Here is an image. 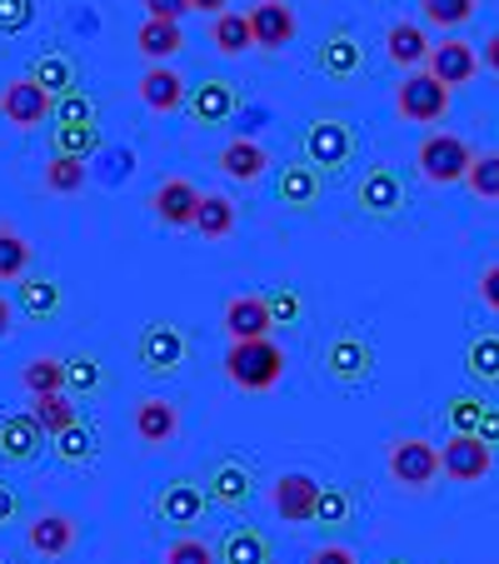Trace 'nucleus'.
<instances>
[{
	"label": "nucleus",
	"mask_w": 499,
	"mask_h": 564,
	"mask_svg": "<svg viewBox=\"0 0 499 564\" xmlns=\"http://www.w3.org/2000/svg\"><path fill=\"white\" fill-rule=\"evenodd\" d=\"M160 564H220V550L210 540H200V534H181V540H171Z\"/></svg>",
	"instance_id": "obj_44"
},
{
	"label": "nucleus",
	"mask_w": 499,
	"mask_h": 564,
	"mask_svg": "<svg viewBox=\"0 0 499 564\" xmlns=\"http://www.w3.org/2000/svg\"><path fill=\"white\" fill-rule=\"evenodd\" d=\"M420 6H425V21L440 31H459L475 15V0H420Z\"/></svg>",
	"instance_id": "obj_45"
},
{
	"label": "nucleus",
	"mask_w": 499,
	"mask_h": 564,
	"mask_svg": "<svg viewBox=\"0 0 499 564\" xmlns=\"http://www.w3.org/2000/svg\"><path fill=\"white\" fill-rule=\"evenodd\" d=\"M135 360H140V370L155 375V380L181 375V365H185V330H181V325H171V319H150L145 330H140V340H135Z\"/></svg>",
	"instance_id": "obj_5"
},
{
	"label": "nucleus",
	"mask_w": 499,
	"mask_h": 564,
	"mask_svg": "<svg viewBox=\"0 0 499 564\" xmlns=\"http://www.w3.org/2000/svg\"><path fill=\"white\" fill-rule=\"evenodd\" d=\"M449 96H455V90L440 86L430 70H410L400 80V90H394V110H400V120H410V126H440V120L449 116Z\"/></svg>",
	"instance_id": "obj_4"
},
{
	"label": "nucleus",
	"mask_w": 499,
	"mask_h": 564,
	"mask_svg": "<svg viewBox=\"0 0 499 564\" xmlns=\"http://www.w3.org/2000/svg\"><path fill=\"white\" fill-rule=\"evenodd\" d=\"M275 330V319H270V305L265 295H235L225 300V335L235 340H270Z\"/></svg>",
	"instance_id": "obj_22"
},
{
	"label": "nucleus",
	"mask_w": 499,
	"mask_h": 564,
	"mask_svg": "<svg viewBox=\"0 0 499 564\" xmlns=\"http://www.w3.org/2000/svg\"><path fill=\"white\" fill-rule=\"evenodd\" d=\"M195 230L205 235V240H225V235L235 230V200L220 191L200 195V210H195Z\"/></svg>",
	"instance_id": "obj_34"
},
{
	"label": "nucleus",
	"mask_w": 499,
	"mask_h": 564,
	"mask_svg": "<svg viewBox=\"0 0 499 564\" xmlns=\"http://www.w3.org/2000/svg\"><path fill=\"white\" fill-rule=\"evenodd\" d=\"M250 25H256V51H285L300 35L290 0H260V6H250Z\"/></svg>",
	"instance_id": "obj_15"
},
{
	"label": "nucleus",
	"mask_w": 499,
	"mask_h": 564,
	"mask_svg": "<svg viewBox=\"0 0 499 564\" xmlns=\"http://www.w3.org/2000/svg\"><path fill=\"white\" fill-rule=\"evenodd\" d=\"M31 80H35V86L51 90L55 100L70 96V90H80V86H75V65H70V55H65V51H45V55H35Z\"/></svg>",
	"instance_id": "obj_32"
},
{
	"label": "nucleus",
	"mask_w": 499,
	"mask_h": 564,
	"mask_svg": "<svg viewBox=\"0 0 499 564\" xmlns=\"http://www.w3.org/2000/svg\"><path fill=\"white\" fill-rule=\"evenodd\" d=\"M440 475L455 485H479L495 475V445L479 435H449L440 445Z\"/></svg>",
	"instance_id": "obj_7"
},
{
	"label": "nucleus",
	"mask_w": 499,
	"mask_h": 564,
	"mask_svg": "<svg viewBox=\"0 0 499 564\" xmlns=\"http://www.w3.org/2000/svg\"><path fill=\"white\" fill-rule=\"evenodd\" d=\"M305 160L315 165L319 175H340L345 165L355 160V130L345 126V120H335V116L310 120V130H305Z\"/></svg>",
	"instance_id": "obj_6"
},
{
	"label": "nucleus",
	"mask_w": 499,
	"mask_h": 564,
	"mask_svg": "<svg viewBox=\"0 0 499 564\" xmlns=\"http://www.w3.org/2000/svg\"><path fill=\"white\" fill-rule=\"evenodd\" d=\"M140 100H145V110H155V116H171V110H181L185 100H191V86H185V75L175 70V65H145V75H140Z\"/></svg>",
	"instance_id": "obj_23"
},
{
	"label": "nucleus",
	"mask_w": 499,
	"mask_h": 564,
	"mask_svg": "<svg viewBox=\"0 0 499 564\" xmlns=\"http://www.w3.org/2000/svg\"><path fill=\"white\" fill-rule=\"evenodd\" d=\"M75 540H80V524L61 510H45L25 524V544H31V554H41V560H65V554L75 550Z\"/></svg>",
	"instance_id": "obj_14"
},
{
	"label": "nucleus",
	"mask_w": 499,
	"mask_h": 564,
	"mask_svg": "<svg viewBox=\"0 0 499 564\" xmlns=\"http://www.w3.org/2000/svg\"><path fill=\"white\" fill-rule=\"evenodd\" d=\"M220 550V564H270V544L256 524H235L225 530V540L215 544Z\"/></svg>",
	"instance_id": "obj_29"
},
{
	"label": "nucleus",
	"mask_w": 499,
	"mask_h": 564,
	"mask_svg": "<svg viewBox=\"0 0 499 564\" xmlns=\"http://www.w3.org/2000/svg\"><path fill=\"white\" fill-rule=\"evenodd\" d=\"M205 490H210V505H220V510H245L250 495H256V469L235 455H220L205 475Z\"/></svg>",
	"instance_id": "obj_12"
},
{
	"label": "nucleus",
	"mask_w": 499,
	"mask_h": 564,
	"mask_svg": "<svg viewBox=\"0 0 499 564\" xmlns=\"http://www.w3.org/2000/svg\"><path fill=\"white\" fill-rule=\"evenodd\" d=\"M230 0H191V11H205V15H225Z\"/></svg>",
	"instance_id": "obj_56"
},
{
	"label": "nucleus",
	"mask_w": 499,
	"mask_h": 564,
	"mask_svg": "<svg viewBox=\"0 0 499 564\" xmlns=\"http://www.w3.org/2000/svg\"><path fill=\"white\" fill-rule=\"evenodd\" d=\"M55 155H75V160H90L100 150V126H55L51 135Z\"/></svg>",
	"instance_id": "obj_42"
},
{
	"label": "nucleus",
	"mask_w": 499,
	"mask_h": 564,
	"mask_svg": "<svg viewBox=\"0 0 499 564\" xmlns=\"http://www.w3.org/2000/svg\"><path fill=\"white\" fill-rule=\"evenodd\" d=\"M305 564H360V554L350 544H319V550H310Z\"/></svg>",
	"instance_id": "obj_49"
},
{
	"label": "nucleus",
	"mask_w": 499,
	"mask_h": 564,
	"mask_svg": "<svg viewBox=\"0 0 499 564\" xmlns=\"http://www.w3.org/2000/svg\"><path fill=\"white\" fill-rule=\"evenodd\" d=\"M465 370L479 384H499V335H479L465 350Z\"/></svg>",
	"instance_id": "obj_40"
},
{
	"label": "nucleus",
	"mask_w": 499,
	"mask_h": 564,
	"mask_svg": "<svg viewBox=\"0 0 499 564\" xmlns=\"http://www.w3.org/2000/svg\"><path fill=\"white\" fill-rule=\"evenodd\" d=\"M210 41H215V51L220 55H245V51H256V25H250V11H225V15H215V25H210Z\"/></svg>",
	"instance_id": "obj_31"
},
{
	"label": "nucleus",
	"mask_w": 499,
	"mask_h": 564,
	"mask_svg": "<svg viewBox=\"0 0 499 564\" xmlns=\"http://www.w3.org/2000/svg\"><path fill=\"white\" fill-rule=\"evenodd\" d=\"M106 384V370H100V355L75 350L65 360V394H96Z\"/></svg>",
	"instance_id": "obj_39"
},
{
	"label": "nucleus",
	"mask_w": 499,
	"mask_h": 564,
	"mask_svg": "<svg viewBox=\"0 0 499 564\" xmlns=\"http://www.w3.org/2000/svg\"><path fill=\"white\" fill-rule=\"evenodd\" d=\"M181 435V410H175V400H165V394H145L135 405V440L150 449L171 445V440Z\"/></svg>",
	"instance_id": "obj_21"
},
{
	"label": "nucleus",
	"mask_w": 499,
	"mask_h": 564,
	"mask_svg": "<svg viewBox=\"0 0 499 564\" xmlns=\"http://www.w3.org/2000/svg\"><path fill=\"white\" fill-rule=\"evenodd\" d=\"M319 479H310L305 469H290L270 485V510L280 514V524H315V505H319Z\"/></svg>",
	"instance_id": "obj_11"
},
{
	"label": "nucleus",
	"mask_w": 499,
	"mask_h": 564,
	"mask_svg": "<svg viewBox=\"0 0 499 564\" xmlns=\"http://www.w3.org/2000/svg\"><path fill=\"white\" fill-rule=\"evenodd\" d=\"M140 6H145L150 21H181L191 11V0H140Z\"/></svg>",
	"instance_id": "obj_51"
},
{
	"label": "nucleus",
	"mask_w": 499,
	"mask_h": 564,
	"mask_svg": "<svg viewBox=\"0 0 499 564\" xmlns=\"http://www.w3.org/2000/svg\"><path fill=\"white\" fill-rule=\"evenodd\" d=\"M0 116L15 130H35L45 120H55V96L45 86H35L31 75H21V80H11V86L0 90Z\"/></svg>",
	"instance_id": "obj_10"
},
{
	"label": "nucleus",
	"mask_w": 499,
	"mask_h": 564,
	"mask_svg": "<svg viewBox=\"0 0 499 564\" xmlns=\"http://www.w3.org/2000/svg\"><path fill=\"white\" fill-rule=\"evenodd\" d=\"M465 185H469L475 200L499 205V150H479L475 165H469V175H465Z\"/></svg>",
	"instance_id": "obj_41"
},
{
	"label": "nucleus",
	"mask_w": 499,
	"mask_h": 564,
	"mask_svg": "<svg viewBox=\"0 0 499 564\" xmlns=\"http://www.w3.org/2000/svg\"><path fill=\"white\" fill-rule=\"evenodd\" d=\"M430 35L420 21H394L390 31H384V55H390L394 65H404V70H414V65H430Z\"/></svg>",
	"instance_id": "obj_26"
},
{
	"label": "nucleus",
	"mask_w": 499,
	"mask_h": 564,
	"mask_svg": "<svg viewBox=\"0 0 499 564\" xmlns=\"http://www.w3.org/2000/svg\"><path fill=\"white\" fill-rule=\"evenodd\" d=\"M479 440L499 445V405H489V410H485V425H479Z\"/></svg>",
	"instance_id": "obj_54"
},
{
	"label": "nucleus",
	"mask_w": 499,
	"mask_h": 564,
	"mask_svg": "<svg viewBox=\"0 0 499 564\" xmlns=\"http://www.w3.org/2000/svg\"><path fill=\"white\" fill-rule=\"evenodd\" d=\"M55 126H96V100L86 90H70V96L55 100Z\"/></svg>",
	"instance_id": "obj_46"
},
{
	"label": "nucleus",
	"mask_w": 499,
	"mask_h": 564,
	"mask_svg": "<svg viewBox=\"0 0 499 564\" xmlns=\"http://www.w3.org/2000/svg\"><path fill=\"white\" fill-rule=\"evenodd\" d=\"M135 51L145 55L150 65H171L175 55L185 51V31H181V21H140V31H135Z\"/></svg>",
	"instance_id": "obj_25"
},
{
	"label": "nucleus",
	"mask_w": 499,
	"mask_h": 564,
	"mask_svg": "<svg viewBox=\"0 0 499 564\" xmlns=\"http://www.w3.org/2000/svg\"><path fill=\"white\" fill-rule=\"evenodd\" d=\"M319 70L329 80H350V75L365 70V45L350 25H329L325 41H319Z\"/></svg>",
	"instance_id": "obj_19"
},
{
	"label": "nucleus",
	"mask_w": 499,
	"mask_h": 564,
	"mask_svg": "<svg viewBox=\"0 0 499 564\" xmlns=\"http://www.w3.org/2000/svg\"><path fill=\"white\" fill-rule=\"evenodd\" d=\"M360 210L370 220H390V215L404 210V181L394 165H370L360 181Z\"/></svg>",
	"instance_id": "obj_18"
},
{
	"label": "nucleus",
	"mask_w": 499,
	"mask_h": 564,
	"mask_svg": "<svg viewBox=\"0 0 499 564\" xmlns=\"http://www.w3.org/2000/svg\"><path fill=\"white\" fill-rule=\"evenodd\" d=\"M15 305L31 319H51L61 310V285L51 275H25V280H15Z\"/></svg>",
	"instance_id": "obj_30"
},
{
	"label": "nucleus",
	"mask_w": 499,
	"mask_h": 564,
	"mask_svg": "<svg viewBox=\"0 0 499 564\" xmlns=\"http://www.w3.org/2000/svg\"><path fill=\"white\" fill-rule=\"evenodd\" d=\"M235 106H240V90L230 86V80H200V86H191V100H185V110H191V120L200 130L210 126H225V120L235 116Z\"/></svg>",
	"instance_id": "obj_20"
},
{
	"label": "nucleus",
	"mask_w": 499,
	"mask_h": 564,
	"mask_svg": "<svg viewBox=\"0 0 499 564\" xmlns=\"http://www.w3.org/2000/svg\"><path fill=\"white\" fill-rule=\"evenodd\" d=\"M86 185H90L86 160H75V155H51L45 160V191L51 195H80Z\"/></svg>",
	"instance_id": "obj_35"
},
{
	"label": "nucleus",
	"mask_w": 499,
	"mask_h": 564,
	"mask_svg": "<svg viewBox=\"0 0 499 564\" xmlns=\"http://www.w3.org/2000/svg\"><path fill=\"white\" fill-rule=\"evenodd\" d=\"M414 165H420V175H425L430 185H465L469 165H475V150L459 135H449V130H435V135L420 140Z\"/></svg>",
	"instance_id": "obj_2"
},
{
	"label": "nucleus",
	"mask_w": 499,
	"mask_h": 564,
	"mask_svg": "<svg viewBox=\"0 0 499 564\" xmlns=\"http://www.w3.org/2000/svg\"><path fill=\"white\" fill-rule=\"evenodd\" d=\"M479 300H485L489 315H499V260L479 270Z\"/></svg>",
	"instance_id": "obj_50"
},
{
	"label": "nucleus",
	"mask_w": 499,
	"mask_h": 564,
	"mask_svg": "<svg viewBox=\"0 0 499 564\" xmlns=\"http://www.w3.org/2000/svg\"><path fill=\"white\" fill-rule=\"evenodd\" d=\"M21 384L25 394H65V360H55V355H31V360L21 365Z\"/></svg>",
	"instance_id": "obj_33"
},
{
	"label": "nucleus",
	"mask_w": 499,
	"mask_h": 564,
	"mask_svg": "<svg viewBox=\"0 0 499 564\" xmlns=\"http://www.w3.org/2000/svg\"><path fill=\"white\" fill-rule=\"evenodd\" d=\"M350 520H355V495L345 485H325L315 505V524L319 530H345Z\"/></svg>",
	"instance_id": "obj_37"
},
{
	"label": "nucleus",
	"mask_w": 499,
	"mask_h": 564,
	"mask_svg": "<svg viewBox=\"0 0 499 564\" xmlns=\"http://www.w3.org/2000/svg\"><path fill=\"white\" fill-rule=\"evenodd\" d=\"M11 330H15V305L0 295V340H11Z\"/></svg>",
	"instance_id": "obj_55"
},
{
	"label": "nucleus",
	"mask_w": 499,
	"mask_h": 564,
	"mask_svg": "<svg viewBox=\"0 0 499 564\" xmlns=\"http://www.w3.org/2000/svg\"><path fill=\"white\" fill-rule=\"evenodd\" d=\"M150 210H155L160 225H171V230H195V210H200V191H195L185 175H171V181H160L155 195H150Z\"/></svg>",
	"instance_id": "obj_16"
},
{
	"label": "nucleus",
	"mask_w": 499,
	"mask_h": 564,
	"mask_svg": "<svg viewBox=\"0 0 499 564\" xmlns=\"http://www.w3.org/2000/svg\"><path fill=\"white\" fill-rule=\"evenodd\" d=\"M319 191H325V175H319L310 160H290V165H280V181H275L280 205H290V210H310V205H319Z\"/></svg>",
	"instance_id": "obj_24"
},
{
	"label": "nucleus",
	"mask_w": 499,
	"mask_h": 564,
	"mask_svg": "<svg viewBox=\"0 0 499 564\" xmlns=\"http://www.w3.org/2000/svg\"><path fill=\"white\" fill-rule=\"evenodd\" d=\"M225 375H230L235 390H250V394H265L280 384L285 375V350L275 340H235L225 350Z\"/></svg>",
	"instance_id": "obj_1"
},
{
	"label": "nucleus",
	"mask_w": 499,
	"mask_h": 564,
	"mask_svg": "<svg viewBox=\"0 0 499 564\" xmlns=\"http://www.w3.org/2000/svg\"><path fill=\"white\" fill-rule=\"evenodd\" d=\"M35 21V0H0V35H21Z\"/></svg>",
	"instance_id": "obj_47"
},
{
	"label": "nucleus",
	"mask_w": 499,
	"mask_h": 564,
	"mask_svg": "<svg viewBox=\"0 0 499 564\" xmlns=\"http://www.w3.org/2000/svg\"><path fill=\"white\" fill-rule=\"evenodd\" d=\"M384 465H390V479L400 485V490L420 495V490H430V485L440 479V449L430 445V440H420V435H400V440H390Z\"/></svg>",
	"instance_id": "obj_3"
},
{
	"label": "nucleus",
	"mask_w": 499,
	"mask_h": 564,
	"mask_svg": "<svg viewBox=\"0 0 499 564\" xmlns=\"http://www.w3.org/2000/svg\"><path fill=\"white\" fill-rule=\"evenodd\" d=\"M25 275H31V246H25V235H15L11 225H0V285L25 280Z\"/></svg>",
	"instance_id": "obj_38"
},
{
	"label": "nucleus",
	"mask_w": 499,
	"mask_h": 564,
	"mask_svg": "<svg viewBox=\"0 0 499 564\" xmlns=\"http://www.w3.org/2000/svg\"><path fill=\"white\" fill-rule=\"evenodd\" d=\"M51 449H55V459H61L65 469H90V465H96V455H100V435H96V425H86V420H80V425L61 430Z\"/></svg>",
	"instance_id": "obj_28"
},
{
	"label": "nucleus",
	"mask_w": 499,
	"mask_h": 564,
	"mask_svg": "<svg viewBox=\"0 0 499 564\" xmlns=\"http://www.w3.org/2000/svg\"><path fill=\"white\" fill-rule=\"evenodd\" d=\"M15 520H21V500H15V490L0 479V530H11Z\"/></svg>",
	"instance_id": "obj_52"
},
{
	"label": "nucleus",
	"mask_w": 499,
	"mask_h": 564,
	"mask_svg": "<svg viewBox=\"0 0 499 564\" xmlns=\"http://www.w3.org/2000/svg\"><path fill=\"white\" fill-rule=\"evenodd\" d=\"M485 400L479 394H455L445 405V420H449V435H479V425H485Z\"/></svg>",
	"instance_id": "obj_43"
},
{
	"label": "nucleus",
	"mask_w": 499,
	"mask_h": 564,
	"mask_svg": "<svg viewBox=\"0 0 499 564\" xmlns=\"http://www.w3.org/2000/svg\"><path fill=\"white\" fill-rule=\"evenodd\" d=\"M475 70H479V51H475V41L445 35V41H440L435 51H430V75H435L440 86H449V90L469 86V80H475Z\"/></svg>",
	"instance_id": "obj_17"
},
{
	"label": "nucleus",
	"mask_w": 499,
	"mask_h": 564,
	"mask_svg": "<svg viewBox=\"0 0 499 564\" xmlns=\"http://www.w3.org/2000/svg\"><path fill=\"white\" fill-rule=\"evenodd\" d=\"M220 171L230 175V181H240V185H256L260 175L270 171V150L260 145V140L240 135V140H230V145L220 150Z\"/></svg>",
	"instance_id": "obj_27"
},
{
	"label": "nucleus",
	"mask_w": 499,
	"mask_h": 564,
	"mask_svg": "<svg viewBox=\"0 0 499 564\" xmlns=\"http://www.w3.org/2000/svg\"><path fill=\"white\" fill-rule=\"evenodd\" d=\"M325 375L335 384H345V390L365 384L375 375V345L365 340V335H355V330H340L335 340L325 345Z\"/></svg>",
	"instance_id": "obj_9"
},
{
	"label": "nucleus",
	"mask_w": 499,
	"mask_h": 564,
	"mask_svg": "<svg viewBox=\"0 0 499 564\" xmlns=\"http://www.w3.org/2000/svg\"><path fill=\"white\" fill-rule=\"evenodd\" d=\"M479 61H485V65H489V70H495V75H499V31H489V41H485V45H479Z\"/></svg>",
	"instance_id": "obj_53"
},
{
	"label": "nucleus",
	"mask_w": 499,
	"mask_h": 564,
	"mask_svg": "<svg viewBox=\"0 0 499 564\" xmlns=\"http://www.w3.org/2000/svg\"><path fill=\"white\" fill-rule=\"evenodd\" d=\"M31 415L41 420V430L45 435H61V430H70V425H80V410L70 405V394H35L31 400Z\"/></svg>",
	"instance_id": "obj_36"
},
{
	"label": "nucleus",
	"mask_w": 499,
	"mask_h": 564,
	"mask_svg": "<svg viewBox=\"0 0 499 564\" xmlns=\"http://www.w3.org/2000/svg\"><path fill=\"white\" fill-rule=\"evenodd\" d=\"M45 440L51 435L41 430V420H35L31 410L0 415V459H6V465H31V459H41Z\"/></svg>",
	"instance_id": "obj_13"
},
{
	"label": "nucleus",
	"mask_w": 499,
	"mask_h": 564,
	"mask_svg": "<svg viewBox=\"0 0 499 564\" xmlns=\"http://www.w3.org/2000/svg\"><path fill=\"white\" fill-rule=\"evenodd\" d=\"M384 564H410V560H384Z\"/></svg>",
	"instance_id": "obj_57"
},
{
	"label": "nucleus",
	"mask_w": 499,
	"mask_h": 564,
	"mask_svg": "<svg viewBox=\"0 0 499 564\" xmlns=\"http://www.w3.org/2000/svg\"><path fill=\"white\" fill-rule=\"evenodd\" d=\"M265 305H270V319H275V325H295L300 319V295L290 285L265 290Z\"/></svg>",
	"instance_id": "obj_48"
},
{
	"label": "nucleus",
	"mask_w": 499,
	"mask_h": 564,
	"mask_svg": "<svg viewBox=\"0 0 499 564\" xmlns=\"http://www.w3.org/2000/svg\"><path fill=\"white\" fill-rule=\"evenodd\" d=\"M205 510H210V490H205L200 479H191V475H175L171 485L155 495V520L175 524V530H185V534L205 520Z\"/></svg>",
	"instance_id": "obj_8"
}]
</instances>
